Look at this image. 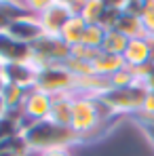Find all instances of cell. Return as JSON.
<instances>
[{
	"instance_id": "6da1fadb",
	"label": "cell",
	"mask_w": 154,
	"mask_h": 156,
	"mask_svg": "<svg viewBox=\"0 0 154 156\" xmlns=\"http://www.w3.org/2000/svg\"><path fill=\"white\" fill-rule=\"evenodd\" d=\"M21 137L30 148V152H47L57 148H70L80 144L78 135L70 127H59L51 120H40V122H30L21 131Z\"/></svg>"
},
{
	"instance_id": "7a4b0ae2",
	"label": "cell",
	"mask_w": 154,
	"mask_h": 156,
	"mask_svg": "<svg viewBox=\"0 0 154 156\" xmlns=\"http://www.w3.org/2000/svg\"><path fill=\"white\" fill-rule=\"evenodd\" d=\"M102 114H99V105L97 99L87 97V95H78L74 93V101H72V122L70 129L78 135V141L82 144L93 131L102 125Z\"/></svg>"
},
{
	"instance_id": "3957f363",
	"label": "cell",
	"mask_w": 154,
	"mask_h": 156,
	"mask_svg": "<svg viewBox=\"0 0 154 156\" xmlns=\"http://www.w3.org/2000/svg\"><path fill=\"white\" fill-rule=\"evenodd\" d=\"M148 89L139 82L131 84L127 89H110L102 99L110 105V110L120 118V116H137L144 108V99H146Z\"/></svg>"
},
{
	"instance_id": "277c9868",
	"label": "cell",
	"mask_w": 154,
	"mask_h": 156,
	"mask_svg": "<svg viewBox=\"0 0 154 156\" xmlns=\"http://www.w3.org/2000/svg\"><path fill=\"white\" fill-rule=\"evenodd\" d=\"M30 49H32V63L38 70L47 66H63L72 55V47H68L59 36L49 34H42L36 42L30 44Z\"/></svg>"
},
{
	"instance_id": "5b68a950",
	"label": "cell",
	"mask_w": 154,
	"mask_h": 156,
	"mask_svg": "<svg viewBox=\"0 0 154 156\" xmlns=\"http://www.w3.org/2000/svg\"><path fill=\"white\" fill-rule=\"evenodd\" d=\"M36 89L49 93L51 97L63 95V93H74L76 91V78L66 66H47L38 70Z\"/></svg>"
},
{
	"instance_id": "8992f818",
	"label": "cell",
	"mask_w": 154,
	"mask_h": 156,
	"mask_svg": "<svg viewBox=\"0 0 154 156\" xmlns=\"http://www.w3.org/2000/svg\"><path fill=\"white\" fill-rule=\"evenodd\" d=\"M76 15L72 9V0H51L45 13L38 15V21L42 26V32L49 36H59V32L68 23V19Z\"/></svg>"
},
{
	"instance_id": "52a82bcc",
	"label": "cell",
	"mask_w": 154,
	"mask_h": 156,
	"mask_svg": "<svg viewBox=\"0 0 154 156\" xmlns=\"http://www.w3.org/2000/svg\"><path fill=\"white\" fill-rule=\"evenodd\" d=\"M51 104L53 97L49 93L40 91V89H30L26 95V101L21 105V114L27 122H40V120H49L51 114Z\"/></svg>"
},
{
	"instance_id": "ba28073f",
	"label": "cell",
	"mask_w": 154,
	"mask_h": 156,
	"mask_svg": "<svg viewBox=\"0 0 154 156\" xmlns=\"http://www.w3.org/2000/svg\"><path fill=\"white\" fill-rule=\"evenodd\" d=\"M32 61V49L30 44L17 42L11 38L6 32L0 34V66H11V63H26Z\"/></svg>"
},
{
	"instance_id": "9c48e42d",
	"label": "cell",
	"mask_w": 154,
	"mask_h": 156,
	"mask_svg": "<svg viewBox=\"0 0 154 156\" xmlns=\"http://www.w3.org/2000/svg\"><path fill=\"white\" fill-rule=\"evenodd\" d=\"M6 34H9L11 38H15L17 42L32 44V42H36L45 32H42V26H40L38 17L30 13V15H26V17H21V19L13 21L11 27L6 30Z\"/></svg>"
},
{
	"instance_id": "30bf717a",
	"label": "cell",
	"mask_w": 154,
	"mask_h": 156,
	"mask_svg": "<svg viewBox=\"0 0 154 156\" xmlns=\"http://www.w3.org/2000/svg\"><path fill=\"white\" fill-rule=\"evenodd\" d=\"M2 76L6 82L11 84H17V87H23V89H34L36 87V80H38V68L26 61V63H11V66H4L2 68Z\"/></svg>"
},
{
	"instance_id": "8fae6325",
	"label": "cell",
	"mask_w": 154,
	"mask_h": 156,
	"mask_svg": "<svg viewBox=\"0 0 154 156\" xmlns=\"http://www.w3.org/2000/svg\"><path fill=\"white\" fill-rule=\"evenodd\" d=\"M72 101H74V93L55 95L51 104L49 120L59 125V127H70V122H72Z\"/></svg>"
},
{
	"instance_id": "7c38bea8",
	"label": "cell",
	"mask_w": 154,
	"mask_h": 156,
	"mask_svg": "<svg viewBox=\"0 0 154 156\" xmlns=\"http://www.w3.org/2000/svg\"><path fill=\"white\" fill-rule=\"evenodd\" d=\"M123 59H125V66H127V68L146 66V63L150 61L148 40H146V38H133V40H129L127 49L123 53Z\"/></svg>"
},
{
	"instance_id": "4fadbf2b",
	"label": "cell",
	"mask_w": 154,
	"mask_h": 156,
	"mask_svg": "<svg viewBox=\"0 0 154 156\" xmlns=\"http://www.w3.org/2000/svg\"><path fill=\"white\" fill-rule=\"evenodd\" d=\"M91 66H93V72L97 76H103V78L114 76L116 72H120L123 68H127L125 66V59L120 55H112V53H106V51L97 53Z\"/></svg>"
},
{
	"instance_id": "5bb4252c",
	"label": "cell",
	"mask_w": 154,
	"mask_h": 156,
	"mask_svg": "<svg viewBox=\"0 0 154 156\" xmlns=\"http://www.w3.org/2000/svg\"><path fill=\"white\" fill-rule=\"evenodd\" d=\"M30 15L26 2H13V0H0V34L6 32L13 21Z\"/></svg>"
},
{
	"instance_id": "9a60e30c",
	"label": "cell",
	"mask_w": 154,
	"mask_h": 156,
	"mask_svg": "<svg viewBox=\"0 0 154 156\" xmlns=\"http://www.w3.org/2000/svg\"><path fill=\"white\" fill-rule=\"evenodd\" d=\"M87 21L80 17V15H72L70 19H68V23L63 26V30L59 32V38L68 44V47H78L80 42H82V36H84V30H87Z\"/></svg>"
},
{
	"instance_id": "2e32d148",
	"label": "cell",
	"mask_w": 154,
	"mask_h": 156,
	"mask_svg": "<svg viewBox=\"0 0 154 156\" xmlns=\"http://www.w3.org/2000/svg\"><path fill=\"white\" fill-rule=\"evenodd\" d=\"M114 30L120 32L123 36H127L129 40H133V38H146V30H144L141 19L135 17V15H131V13H125V11H123V15L118 17Z\"/></svg>"
},
{
	"instance_id": "e0dca14e",
	"label": "cell",
	"mask_w": 154,
	"mask_h": 156,
	"mask_svg": "<svg viewBox=\"0 0 154 156\" xmlns=\"http://www.w3.org/2000/svg\"><path fill=\"white\" fill-rule=\"evenodd\" d=\"M103 13H106V0H82V6H80L78 15L89 26H99Z\"/></svg>"
},
{
	"instance_id": "ac0fdd59",
	"label": "cell",
	"mask_w": 154,
	"mask_h": 156,
	"mask_svg": "<svg viewBox=\"0 0 154 156\" xmlns=\"http://www.w3.org/2000/svg\"><path fill=\"white\" fill-rule=\"evenodd\" d=\"M27 91H30V89H23V87H17V84L6 82L4 93H2V101L6 104L9 112H19V110H21V105L26 101Z\"/></svg>"
},
{
	"instance_id": "d6986e66",
	"label": "cell",
	"mask_w": 154,
	"mask_h": 156,
	"mask_svg": "<svg viewBox=\"0 0 154 156\" xmlns=\"http://www.w3.org/2000/svg\"><path fill=\"white\" fill-rule=\"evenodd\" d=\"M127 44H129L127 36H123V34L116 32V30H106V36H103V42H102V51L112 53V55H120V57H123Z\"/></svg>"
},
{
	"instance_id": "ffe728a7",
	"label": "cell",
	"mask_w": 154,
	"mask_h": 156,
	"mask_svg": "<svg viewBox=\"0 0 154 156\" xmlns=\"http://www.w3.org/2000/svg\"><path fill=\"white\" fill-rule=\"evenodd\" d=\"M103 36H106V30L102 26H87L84 30V36H82V42L78 47H87V49H102Z\"/></svg>"
},
{
	"instance_id": "44dd1931",
	"label": "cell",
	"mask_w": 154,
	"mask_h": 156,
	"mask_svg": "<svg viewBox=\"0 0 154 156\" xmlns=\"http://www.w3.org/2000/svg\"><path fill=\"white\" fill-rule=\"evenodd\" d=\"M120 15H123V0H118V2H106V13H103L99 26L103 30H114V26H116V21H118Z\"/></svg>"
},
{
	"instance_id": "7402d4cb",
	"label": "cell",
	"mask_w": 154,
	"mask_h": 156,
	"mask_svg": "<svg viewBox=\"0 0 154 156\" xmlns=\"http://www.w3.org/2000/svg\"><path fill=\"white\" fill-rule=\"evenodd\" d=\"M108 80H110V89H127V87H131V84L137 82L131 68H123L120 72H116L114 76H110Z\"/></svg>"
},
{
	"instance_id": "603a6c76",
	"label": "cell",
	"mask_w": 154,
	"mask_h": 156,
	"mask_svg": "<svg viewBox=\"0 0 154 156\" xmlns=\"http://www.w3.org/2000/svg\"><path fill=\"white\" fill-rule=\"evenodd\" d=\"M27 154H30V148L26 146L21 135H17L11 144L0 148V156H27Z\"/></svg>"
},
{
	"instance_id": "cb8c5ba5",
	"label": "cell",
	"mask_w": 154,
	"mask_h": 156,
	"mask_svg": "<svg viewBox=\"0 0 154 156\" xmlns=\"http://www.w3.org/2000/svg\"><path fill=\"white\" fill-rule=\"evenodd\" d=\"M141 23L146 30V36H154V0H146L144 13H141Z\"/></svg>"
},
{
	"instance_id": "d4e9b609",
	"label": "cell",
	"mask_w": 154,
	"mask_h": 156,
	"mask_svg": "<svg viewBox=\"0 0 154 156\" xmlns=\"http://www.w3.org/2000/svg\"><path fill=\"white\" fill-rule=\"evenodd\" d=\"M133 120L139 125V129H141V133H144V137L148 139V144L154 148V120H150V118H141V116H135Z\"/></svg>"
},
{
	"instance_id": "484cf974",
	"label": "cell",
	"mask_w": 154,
	"mask_h": 156,
	"mask_svg": "<svg viewBox=\"0 0 154 156\" xmlns=\"http://www.w3.org/2000/svg\"><path fill=\"white\" fill-rule=\"evenodd\" d=\"M137 116L154 120V89H150V91L146 93V99H144V108H141V112H139Z\"/></svg>"
},
{
	"instance_id": "4316f807",
	"label": "cell",
	"mask_w": 154,
	"mask_h": 156,
	"mask_svg": "<svg viewBox=\"0 0 154 156\" xmlns=\"http://www.w3.org/2000/svg\"><path fill=\"white\" fill-rule=\"evenodd\" d=\"M144 6H146V0H123V11L135 15V17H141Z\"/></svg>"
},
{
	"instance_id": "83f0119b",
	"label": "cell",
	"mask_w": 154,
	"mask_h": 156,
	"mask_svg": "<svg viewBox=\"0 0 154 156\" xmlns=\"http://www.w3.org/2000/svg\"><path fill=\"white\" fill-rule=\"evenodd\" d=\"M102 51V49H99ZM97 49H87V47H74L72 49V57H76V59H82V61H89V63H93V59H95V55H97Z\"/></svg>"
},
{
	"instance_id": "f1b7e54d",
	"label": "cell",
	"mask_w": 154,
	"mask_h": 156,
	"mask_svg": "<svg viewBox=\"0 0 154 156\" xmlns=\"http://www.w3.org/2000/svg\"><path fill=\"white\" fill-rule=\"evenodd\" d=\"M26 4H27V9H30V13L38 17L40 13L47 11V6L51 4V0H32V2H26Z\"/></svg>"
},
{
	"instance_id": "f546056e",
	"label": "cell",
	"mask_w": 154,
	"mask_h": 156,
	"mask_svg": "<svg viewBox=\"0 0 154 156\" xmlns=\"http://www.w3.org/2000/svg\"><path fill=\"white\" fill-rule=\"evenodd\" d=\"M38 156H74L70 148H57V150H47V152H40Z\"/></svg>"
},
{
	"instance_id": "4dcf8cb0",
	"label": "cell",
	"mask_w": 154,
	"mask_h": 156,
	"mask_svg": "<svg viewBox=\"0 0 154 156\" xmlns=\"http://www.w3.org/2000/svg\"><path fill=\"white\" fill-rule=\"evenodd\" d=\"M148 40V49H150V61L154 63V36H146Z\"/></svg>"
},
{
	"instance_id": "1f68e13d",
	"label": "cell",
	"mask_w": 154,
	"mask_h": 156,
	"mask_svg": "<svg viewBox=\"0 0 154 156\" xmlns=\"http://www.w3.org/2000/svg\"><path fill=\"white\" fill-rule=\"evenodd\" d=\"M6 116H9V108H6V104L0 97V118H6Z\"/></svg>"
},
{
	"instance_id": "d6a6232c",
	"label": "cell",
	"mask_w": 154,
	"mask_h": 156,
	"mask_svg": "<svg viewBox=\"0 0 154 156\" xmlns=\"http://www.w3.org/2000/svg\"><path fill=\"white\" fill-rule=\"evenodd\" d=\"M4 87H6V80L2 76V72H0V97H2V93H4Z\"/></svg>"
}]
</instances>
